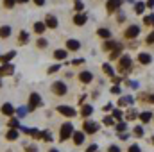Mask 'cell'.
Returning a JSON list of instances; mask_svg holds the SVG:
<instances>
[{
    "label": "cell",
    "mask_w": 154,
    "mask_h": 152,
    "mask_svg": "<svg viewBox=\"0 0 154 152\" xmlns=\"http://www.w3.org/2000/svg\"><path fill=\"white\" fill-rule=\"evenodd\" d=\"M0 88H2V79H0Z\"/></svg>",
    "instance_id": "03108f58"
},
{
    "label": "cell",
    "mask_w": 154,
    "mask_h": 152,
    "mask_svg": "<svg viewBox=\"0 0 154 152\" xmlns=\"http://www.w3.org/2000/svg\"><path fill=\"white\" fill-rule=\"evenodd\" d=\"M43 106V100H41V95L39 93H31V97H29V104H27V108H29V111H34V109H38Z\"/></svg>",
    "instance_id": "277c9868"
},
{
    "label": "cell",
    "mask_w": 154,
    "mask_h": 152,
    "mask_svg": "<svg viewBox=\"0 0 154 152\" xmlns=\"http://www.w3.org/2000/svg\"><path fill=\"white\" fill-rule=\"evenodd\" d=\"M29 134H31V136H34V138H39L41 131H38V129H29Z\"/></svg>",
    "instance_id": "c3c4849f"
},
{
    "label": "cell",
    "mask_w": 154,
    "mask_h": 152,
    "mask_svg": "<svg viewBox=\"0 0 154 152\" xmlns=\"http://www.w3.org/2000/svg\"><path fill=\"white\" fill-rule=\"evenodd\" d=\"M127 152H142V149H140V145H136V143H134V145H131V147H129V150Z\"/></svg>",
    "instance_id": "f5cc1de1"
},
{
    "label": "cell",
    "mask_w": 154,
    "mask_h": 152,
    "mask_svg": "<svg viewBox=\"0 0 154 152\" xmlns=\"http://www.w3.org/2000/svg\"><path fill=\"white\" fill-rule=\"evenodd\" d=\"M97 149H99V147H97L95 143H91V145H90V147L86 149V152H97Z\"/></svg>",
    "instance_id": "6f0895ef"
},
{
    "label": "cell",
    "mask_w": 154,
    "mask_h": 152,
    "mask_svg": "<svg viewBox=\"0 0 154 152\" xmlns=\"http://www.w3.org/2000/svg\"><path fill=\"white\" fill-rule=\"evenodd\" d=\"M39 140H43V141H52V132H50V131H41Z\"/></svg>",
    "instance_id": "d6a6232c"
},
{
    "label": "cell",
    "mask_w": 154,
    "mask_h": 152,
    "mask_svg": "<svg viewBox=\"0 0 154 152\" xmlns=\"http://www.w3.org/2000/svg\"><path fill=\"white\" fill-rule=\"evenodd\" d=\"M14 56H16V52H14V50H9L7 54H2V56H0V63H2V65H4V63H11V61L14 59Z\"/></svg>",
    "instance_id": "ffe728a7"
},
{
    "label": "cell",
    "mask_w": 154,
    "mask_h": 152,
    "mask_svg": "<svg viewBox=\"0 0 154 152\" xmlns=\"http://www.w3.org/2000/svg\"><path fill=\"white\" fill-rule=\"evenodd\" d=\"M115 129H116V132H124V131H127V123L125 122H116L115 123Z\"/></svg>",
    "instance_id": "d590c367"
},
{
    "label": "cell",
    "mask_w": 154,
    "mask_h": 152,
    "mask_svg": "<svg viewBox=\"0 0 154 152\" xmlns=\"http://www.w3.org/2000/svg\"><path fill=\"white\" fill-rule=\"evenodd\" d=\"M138 111H136V109H127V113H125V120H127V122H133V120H136V118H138Z\"/></svg>",
    "instance_id": "4dcf8cb0"
},
{
    "label": "cell",
    "mask_w": 154,
    "mask_h": 152,
    "mask_svg": "<svg viewBox=\"0 0 154 152\" xmlns=\"http://www.w3.org/2000/svg\"><path fill=\"white\" fill-rule=\"evenodd\" d=\"M18 138H20V131L18 129H9L5 132V140H9V141H16Z\"/></svg>",
    "instance_id": "d6986e66"
},
{
    "label": "cell",
    "mask_w": 154,
    "mask_h": 152,
    "mask_svg": "<svg viewBox=\"0 0 154 152\" xmlns=\"http://www.w3.org/2000/svg\"><path fill=\"white\" fill-rule=\"evenodd\" d=\"M133 5H134V13H136V14H143V11H145V7H147L145 2H134Z\"/></svg>",
    "instance_id": "f1b7e54d"
},
{
    "label": "cell",
    "mask_w": 154,
    "mask_h": 152,
    "mask_svg": "<svg viewBox=\"0 0 154 152\" xmlns=\"http://www.w3.org/2000/svg\"><path fill=\"white\" fill-rule=\"evenodd\" d=\"M9 36H11V27H9V25H2V27H0V38L7 39Z\"/></svg>",
    "instance_id": "83f0119b"
},
{
    "label": "cell",
    "mask_w": 154,
    "mask_h": 152,
    "mask_svg": "<svg viewBox=\"0 0 154 152\" xmlns=\"http://www.w3.org/2000/svg\"><path fill=\"white\" fill-rule=\"evenodd\" d=\"M14 74V65L13 63H4L0 66V77H9Z\"/></svg>",
    "instance_id": "30bf717a"
},
{
    "label": "cell",
    "mask_w": 154,
    "mask_h": 152,
    "mask_svg": "<svg viewBox=\"0 0 154 152\" xmlns=\"http://www.w3.org/2000/svg\"><path fill=\"white\" fill-rule=\"evenodd\" d=\"M43 22H45V25H47L48 29H57V25H59V20H57L54 14H47Z\"/></svg>",
    "instance_id": "8fae6325"
},
{
    "label": "cell",
    "mask_w": 154,
    "mask_h": 152,
    "mask_svg": "<svg viewBox=\"0 0 154 152\" xmlns=\"http://www.w3.org/2000/svg\"><path fill=\"white\" fill-rule=\"evenodd\" d=\"M29 0H16V4H27Z\"/></svg>",
    "instance_id": "94428289"
},
{
    "label": "cell",
    "mask_w": 154,
    "mask_h": 152,
    "mask_svg": "<svg viewBox=\"0 0 154 152\" xmlns=\"http://www.w3.org/2000/svg\"><path fill=\"white\" fill-rule=\"evenodd\" d=\"M93 113V106H90V104H86V106H82L81 108V114L84 116V118H90Z\"/></svg>",
    "instance_id": "4316f807"
},
{
    "label": "cell",
    "mask_w": 154,
    "mask_h": 152,
    "mask_svg": "<svg viewBox=\"0 0 154 152\" xmlns=\"http://www.w3.org/2000/svg\"><path fill=\"white\" fill-rule=\"evenodd\" d=\"M84 63H86L84 59H74V61H72V66H77V65H84Z\"/></svg>",
    "instance_id": "9f6ffc18"
},
{
    "label": "cell",
    "mask_w": 154,
    "mask_h": 152,
    "mask_svg": "<svg viewBox=\"0 0 154 152\" xmlns=\"http://www.w3.org/2000/svg\"><path fill=\"white\" fill-rule=\"evenodd\" d=\"M102 72H104L108 77H113V75H115V68L111 66V63H104V65H102Z\"/></svg>",
    "instance_id": "484cf974"
},
{
    "label": "cell",
    "mask_w": 154,
    "mask_h": 152,
    "mask_svg": "<svg viewBox=\"0 0 154 152\" xmlns=\"http://www.w3.org/2000/svg\"><path fill=\"white\" fill-rule=\"evenodd\" d=\"M116 70L120 72V75L131 74V70H133V59H131L129 54H122V56L116 59Z\"/></svg>",
    "instance_id": "6da1fadb"
},
{
    "label": "cell",
    "mask_w": 154,
    "mask_h": 152,
    "mask_svg": "<svg viewBox=\"0 0 154 152\" xmlns=\"http://www.w3.org/2000/svg\"><path fill=\"white\" fill-rule=\"evenodd\" d=\"M86 22H88V14H86V13H75V16H74V23H75L77 27L86 25Z\"/></svg>",
    "instance_id": "5bb4252c"
},
{
    "label": "cell",
    "mask_w": 154,
    "mask_h": 152,
    "mask_svg": "<svg viewBox=\"0 0 154 152\" xmlns=\"http://www.w3.org/2000/svg\"><path fill=\"white\" fill-rule=\"evenodd\" d=\"M116 22H118V23H122V22H125V14H124V13H122L120 9H118V13H116Z\"/></svg>",
    "instance_id": "f6af8a7d"
},
{
    "label": "cell",
    "mask_w": 154,
    "mask_h": 152,
    "mask_svg": "<svg viewBox=\"0 0 154 152\" xmlns=\"http://www.w3.org/2000/svg\"><path fill=\"white\" fill-rule=\"evenodd\" d=\"M84 136H86V132L84 131H74V134H72V140H74V145H82L84 143Z\"/></svg>",
    "instance_id": "9a60e30c"
},
{
    "label": "cell",
    "mask_w": 154,
    "mask_h": 152,
    "mask_svg": "<svg viewBox=\"0 0 154 152\" xmlns=\"http://www.w3.org/2000/svg\"><path fill=\"white\" fill-rule=\"evenodd\" d=\"M59 70H61V65L57 63V65H52V66L47 70V74H48V75H52V74H56V72H59Z\"/></svg>",
    "instance_id": "60d3db41"
},
{
    "label": "cell",
    "mask_w": 154,
    "mask_h": 152,
    "mask_svg": "<svg viewBox=\"0 0 154 152\" xmlns=\"http://www.w3.org/2000/svg\"><path fill=\"white\" fill-rule=\"evenodd\" d=\"M77 81H81L82 84H90V82L93 81V74H91V72H88V70H82V72L77 75Z\"/></svg>",
    "instance_id": "4fadbf2b"
},
{
    "label": "cell",
    "mask_w": 154,
    "mask_h": 152,
    "mask_svg": "<svg viewBox=\"0 0 154 152\" xmlns=\"http://www.w3.org/2000/svg\"><path fill=\"white\" fill-rule=\"evenodd\" d=\"M125 86H127V88H134V90H136V88H138V82H136V81H131V79H125Z\"/></svg>",
    "instance_id": "ee69618b"
},
{
    "label": "cell",
    "mask_w": 154,
    "mask_h": 152,
    "mask_svg": "<svg viewBox=\"0 0 154 152\" xmlns=\"http://www.w3.org/2000/svg\"><path fill=\"white\" fill-rule=\"evenodd\" d=\"M99 127H100V125H99L97 122L88 120V118H86V120H84V123H82V129H84V132H86V134H95V132L99 131Z\"/></svg>",
    "instance_id": "52a82bcc"
},
{
    "label": "cell",
    "mask_w": 154,
    "mask_h": 152,
    "mask_svg": "<svg viewBox=\"0 0 154 152\" xmlns=\"http://www.w3.org/2000/svg\"><path fill=\"white\" fill-rule=\"evenodd\" d=\"M133 134H134L136 138H142V136H143V125H136V127L133 129Z\"/></svg>",
    "instance_id": "f35d334b"
},
{
    "label": "cell",
    "mask_w": 154,
    "mask_h": 152,
    "mask_svg": "<svg viewBox=\"0 0 154 152\" xmlns=\"http://www.w3.org/2000/svg\"><path fill=\"white\" fill-rule=\"evenodd\" d=\"M29 113V108H18L16 109V114H18V118H23L25 114Z\"/></svg>",
    "instance_id": "b9f144b4"
},
{
    "label": "cell",
    "mask_w": 154,
    "mask_h": 152,
    "mask_svg": "<svg viewBox=\"0 0 154 152\" xmlns=\"http://www.w3.org/2000/svg\"><path fill=\"white\" fill-rule=\"evenodd\" d=\"M122 4H124V0H108L106 2V9H108L109 14H113L118 9H122Z\"/></svg>",
    "instance_id": "ba28073f"
},
{
    "label": "cell",
    "mask_w": 154,
    "mask_h": 152,
    "mask_svg": "<svg viewBox=\"0 0 154 152\" xmlns=\"http://www.w3.org/2000/svg\"><path fill=\"white\" fill-rule=\"evenodd\" d=\"M18 43L20 45H27L29 43V32L27 31H20L18 32Z\"/></svg>",
    "instance_id": "cb8c5ba5"
},
{
    "label": "cell",
    "mask_w": 154,
    "mask_h": 152,
    "mask_svg": "<svg viewBox=\"0 0 154 152\" xmlns=\"http://www.w3.org/2000/svg\"><path fill=\"white\" fill-rule=\"evenodd\" d=\"M32 2H34V5H38V7H43L47 0H32Z\"/></svg>",
    "instance_id": "680465c9"
},
{
    "label": "cell",
    "mask_w": 154,
    "mask_h": 152,
    "mask_svg": "<svg viewBox=\"0 0 154 152\" xmlns=\"http://www.w3.org/2000/svg\"><path fill=\"white\" fill-rule=\"evenodd\" d=\"M0 113L4 114V116H13V114L16 113V109L13 108V104L5 102V104H2V108H0Z\"/></svg>",
    "instance_id": "2e32d148"
},
{
    "label": "cell",
    "mask_w": 154,
    "mask_h": 152,
    "mask_svg": "<svg viewBox=\"0 0 154 152\" xmlns=\"http://www.w3.org/2000/svg\"><path fill=\"white\" fill-rule=\"evenodd\" d=\"M145 43H147V45H154V32H151V34L145 38Z\"/></svg>",
    "instance_id": "681fc988"
},
{
    "label": "cell",
    "mask_w": 154,
    "mask_h": 152,
    "mask_svg": "<svg viewBox=\"0 0 154 152\" xmlns=\"http://www.w3.org/2000/svg\"><path fill=\"white\" fill-rule=\"evenodd\" d=\"M7 125H9V129H18V131L22 127L20 125V118H13V116H9V123Z\"/></svg>",
    "instance_id": "f546056e"
},
{
    "label": "cell",
    "mask_w": 154,
    "mask_h": 152,
    "mask_svg": "<svg viewBox=\"0 0 154 152\" xmlns=\"http://www.w3.org/2000/svg\"><path fill=\"white\" fill-rule=\"evenodd\" d=\"M138 36H140V25H134V23L129 25V27L125 29V32H124V38L127 39V41H129V39H136Z\"/></svg>",
    "instance_id": "8992f818"
},
{
    "label": "cell",
    "mask_w": 154,
    "mask_h": 152,
    "mask_svg": "<svg viewBox=\"0 0 154 152\" xmlns=\"http://www.w3.org/2000/svg\"><path fill=\"white\" fill-rule=\"evenodd\" d=\"M122 50H124V48H115V50H111V52H109V59H111V61H116V59L122 56Z\"/></svg>",
    "instance_id": "1f68e13d"
},
{
    "label": "cell",
    "mask_w": 154,
    "mask_h": 152,
    "mask_svg": "<svg viewBox=\"0 0 154 152\" xmlns=\"http://www.w3.org/2000/svg\"><path fill=\"white\" fill-rule=\"evenodd\" d=\"M102 111H104V113H108V111H113V104H111V102H108V104H104V108H102Z\"/></svg>",
    "instance_id": "f907efd6"
},
{
    "label": "cell",
    "mask_w": 154,
    "mask_h": 152,
    "mask_svg": "<svg viewBox=\"0 0 154 152\" xmlns=\"http://www.w3.org/2000/svg\"><path fill=\"white\" fill-rule=\"evenodd\" d=\"M97 36H99V38H102V39H109V38H111V31H109V29H106V27H100V29L97 31Z\"/></svg>",
    "instance_id": "7402d4cb"
},
{
    "label": "cell",
    "mask_w": 154,
    "mask_h": 152,
    "mask_svg": "<svg viewBox=\"0 0 154 152\" xmlns=\"http://www.w3.org/2000/svg\"><path fill=\"white\" fill-rule=\"evenodd\" d=\"M111 81H113V84H122V81H125V79H124L122 75H120V77H118V75H113V77H111Z\"/></svg>",
    "instance_id": "7dc6e473"
},
{
    "label": "cell",
    "mask_w": 154,
    "mask_h": 152,
    "mask_svg": "<svg viewBox=\"0 0 154 152\" xmlns=\"http://www.w3.org/2000/svg\"><path fill=\"white\" fill-rule=\"evenodd\" d=\"M108 152H122V150H120V147H118V145H109Z\"/></svg>",
    "instance_id": "db71d44e"
},
{
    "label": "cell",
    "mask_w": 154,
    "mask_h": 152,
    "mask_svg": "<svg viewBox=\"0 0 154 152\" xmlns=\"http://www.w3.org/2000/svg\"><path fill=\"white\" fill-rule=\"evenodd\" d=\"M16 5V0H4V7L5 9H13Z\"/></svg>",
    "instance_id": "7bdbcfd3"
},
{
    "label": "cell",
    "mask_w": 154,
    "mask_h": 152,
    "mask_svg": "<svg viewBox=\"0 0 154 152\" xmlns=\"http://www.w3.org/2000/svg\"><path fill=\"white\" fill-rule=\"evenodd\" d=\"M66 56H68V52H66V50H63V48L54 50V57H56L57 61H65V59H66Z\"/></svg>",
    "instance_id": "603a6c76"
},
{
    "label": "cell",
    "mask_w": 154,
    "mask_h": 152,
    "mask_svg": "<svg viewBox=\"0 0 154 152\" xmlns=\"http://www.w3.org/2000/svg\"><path fill=\"white\" fill-rule=\"evenodd\" d=\"M111 116L115 118L116 122H120V120L124 118V113H122V108H120V109H113V114H111Z\"/></svg>",
    "instance_id": "ab89813d"
},
{
    "label": "cell",
    "mask_w": 154,
    "mask_h": 152,
    "mask_svg": "<svg viewBox=\"0 0 154 152\" xmlns=\"http://www.w3.org/2000/svg\"><path fill=\"white\" fill-rule=\"evenodd\" d=\"M36 47H38V48H47V47H48V39L47 38H38L36 39Z\"/></svg>",
    "instance_id": "8d00e7d4"
},
{
    "label": "cell",
    "mask_w": 154,
    "mask_h": 152,
    "mask_svg": "<svg viewBox=\"0 0 154 152\" xmlns=\"http://www.w3.org/2000/svg\"><path fill=\"white\" fill-rule=\"evenodd\" d=\"M56 109H57V113H61L63 116H66V118H74V116L77 114V111L72 108V106H57Z\"/></svg>",
    "instance_id": "9c48e42d"
},
{
    "label": "cell",
    "mask_w": 154,
    "mask_h": 152,
    "mask_svg": "<svg viewBox=\"0 0 154 152\" xmlns=\"http://www.w3.org/2000/svg\"><path fill=\"white\" fill-rule=\"evenodd\" d=\"M111 93H113V95H122V88H120V84H115V86L111 88Z\"/></svg>",
    "instance_id": "bcb514c9"
},
{
    "label": "cell",
    "mask_w": 154,
    "mask_h": 152,
    "mask_svg": "<svg viewBox=\"0 0 154 152\" xmlns=\"http://www.w3.org/2000/svg\"><path fill=\"white\" fill-rule=\"evenodd\" d=\"M138 118H140L142 123H149V122L152 120V113H151V111H143V113L138 114Z\"/></svg>",
    "instance_id": "d4e9b609"
},
{
    "label": "cell",
    "mask_w": 154,
    "mask_h": 152,
    "mask_svg": "<svg viewBox=\"0 0 154 152\" xmlns=\"http://www.w3.org/2000/svg\"><path fill=\"white\" fill-rule=\"evenodd\" d=\"M25 152H38L36 145H25Z\"/></svg>",
    "instance_id": "816d5d0a"
},
{
    "label": "cell",
    "mask_w": 154,
    "mask_h": 152,
    "mask_svg": "<svg viewBox=\"0 0 154 152\" xmlns=\"http://www.w3.org/2000/svg\"><path fill=\"white\" fill-rule=\"evenodd\" d=\"M74 11H75V13H82V11H84V2H82V0H75V2H74Z\"/></svg>",
    "instance_id": "836d02e7"
},
{
    "label": "cell",
    "mask_w": 154,
    "mask_h": 152,
    "mask_svg": "<svg viewBox=\"0 0 154 152\" xmlns=\"http://www.w3.org/2000/svg\"><path fill=\"white\" fill-rule=\"evenodd\" d=\"M151 143H152V145H154V136H152V138H151Z\"/></svg>",
    "instance_id": "be15d7a7"
},
{
    "label": "cell",
    "mask_w": 154,
    "mask_h": 152,
    "mask_svg": "<svg viewBox=\"0 0 154 152\" xmlns=\"http://www.w3.org/2000/svg\"><path fill=\"white\" fill-rule=\"evenodd\" d=\"M74 125L70 123V122H66V123H63L61 125V129H59V140L61 141H66L68 138H72V134H74Z\"/></svg>",
    "instance_id": "7a4b0ae2"
},
{
    "label": "cell",
    "mask_w": 154,
    "mask_h": 152,
    "mask_svg": "<svg viewBox=\"0 0 154 152\" xmlns=\"http://www.w3.org/2000/svg\"><path fill=\"white\" fill-rule=\"evenodd\" d=\"M127 2H131V4H134V0H127Z\"/></svg>",
    "instance_id": "e7e4bbea"
},
{
    "label": "cell",
    "mask_w": 154,
    "mask_h": 152,
    "mask_svg": "<svg viewBox=\"0 0 154 152\" xmlns=\"http://www.w3.org/2000/svg\"><path fill=\"white\" fill-rule=\"evenodd\" d=\"M32 29H34L36 34H43L45 29H47V25H45V22H34V23H32Z\"/></svg>",
    "instance_id": "44dd1931"
},
{
    "label": "cell",
    "mask_w": 154,
    "mask_h": 152,
    "mask_svg": "<svg viewBox=\"0 0 154 152\" xmlns=\"http://www.w3.org/2000/svg\"><path fill=\"white\" fill-rule=\"evenodd\" d=\"M50 90H52V93H54L56 97H65V95L68 93V88H66V84H65L63 81H56V82L50 86Z\"/></svg>",
    "instance_id": "3957f363"
},
{
    "label": "cell",
    "mask_w": 154,
    "mask_h": 152,
    "mask_svg": "<svg viewBox=\"0 0 154 152\" xmlns=\"http://www.w3.org/2000/svg\"><path fill=\"white\" fill-rule=\"evenodd\" d=\"M151 61H152V56L151 54H147V52H140L138 54V63L140 65L147 66V65H151Z\"/></svg>",
    "instance_id": "e0dca14e"
},
{
    "label": "cell",
    "mask_w": 154,
    "mask_h": 152,
    "mask_svg": "<svg viewBox=\"0 0 154 152\" xmlns=\"http://www.w3.org/2000/svg\"><path fill=\"white\" fill-rule=\"evenodd\" d=\"M81 48V43L74 38H68L66 39V50H70V52H77Z\"/></svg>",
    "instance_id": "ac0fdd59"
},
{
    "label": "cell",
    "mask_w": 154,
    "mask_h": 152,
    "mask_svg": "<svg viewBox=\"0 0 154 152\" xmlns=\"http://www.w3.org/2000/svg\"><path fill=\"white\" fill-rule=\"evenodd\" d=\"M145 5H147L149 9H152V7H154V0H147V2H145Z\"/></svg>",
    "instance_id": "91938a15"
},
{
    "label": "cell",
    "mask_w": 154,
    "mask_h": 152,
    "mask_svg": "<svg viewBox=\"0 0 154 152\" xmlns=\"http://www.w3.org/2000/svg\"><path fill=\"white\" fill-rule=\"evenodd\" d=\"M118 108H125V106H131V104H134V97L133 95H122L120 99H118Z\"/></svg>",
    "instance_id": "7c38bea8"
},
{
    "label": "cell",
    "mask_w": 154,
    "mask_h": 152,
    "mask_svg": "<svg viewBox=\"0 0 154 152\" xmlns=\"http://www.w3.org/2000/svg\"><path fill=\"white\" fill-rule=\"evenodd\" d=\"M118 136H120V140H122V141H125V140H129V134H127L125 131H124V132H118Z\"/></svg>",
    "instance_id": "11a10c76"
},
{
    "label": "cell",
    "mask_w": 154,
    "mask_h": 152,
    "mask_svg": "<svg viewBox=\"0 0 154 152\" xmlns=\"http://www.w3.org/2000/svg\"><path fill=\"white\" fill-rule=\"evenodd\" d=\"M143 23L149 27H154V13H151V14H147V16H143Z\"/></svg>",
    "instance_id": "e575fe53"
},
{
    "label": "cell",
    "mask_w": 154,
    "mask_h": 152,
    "mask_svg": "<svg viewBox=\"0 0 154 152\" xmlns=\"http://www.w3.org/2000/svg\"><path fill=\"white\" fill-rule=\"evenodd\" d=\"M115 48H124V43H120V41H115V39H104V43H102V50L104 52H111V50H115Z\"/></svg>",
    "instance_id": "5b68a950"
},
{
    "label": "cell",
    "mask_w": 154,
    "mask_h": 152,
    "mask_svg": "<svg viewBox=\"0 0 154 152\" xmlns=\"http://www.w3.org/2000/svg\"><path fill=\"white\" fill-rule=\"evenodd\" d=\"M115 118H113V116H104V118H102V123H104V125H106V127H111V125H115Z\"/></svg>",
    "instance_id": "74e56055"
},
{
    "label": "cell",
    "mask_w": 154,
    "mask_h": 152,
    "mask_svg": "<svg viewBox=\"0 0 154 152\" xmlns=\"http://www.w3.org/2000/svg\"><path fill=\"white\" fill-rule=\"evenodd\" d=\"M48 152H59V150H57V149H50Z\"/></svg>",
    "instance_id": "6125c7cd"
}]
</instances>
